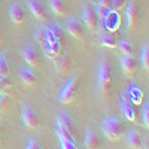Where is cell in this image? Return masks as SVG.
I'll return each instance as SVG.
<instances>
[{"label":"cell","instance_id":"cell-29","mask_svg":"<svg viewBox=\"0 0 149 149\" xmlns=\"http://www.w3.org/2000/svg\"><path fill=\"white\" fill-rule=\"evenodd\" d=\"M8 107H9L8 94H6V91H2V93H0V112H6Z\"/></svg>","mask_w":149,"mask_h":149},{"label":"cell","instance_id":"cell-28","mask_svg":"<svg viewBox=\"0 0 149 149\" xmlns=\"http://www.w3.org/2000/svg\"><path fill=\"white\" fill-rule=\"evenodd\" d=\"M118 46H119V49H121L122 55H131V54H133V46H131L130 42L122 40L121 43H118Z\"/></svg>","mask_w":149,"mask_h":149},{"label":"cell","instance_id":"cell-2","mask_svg":"<svg viewBox=\"0 0 149 149\" xmlns=\"http://www.w3.org/2000/svg\"><path fill=\"white\" fill-rule=\"evenodd\" d=\"M102 130L110 142H118L124 134V124L118 118H106L102 122Z\"/></svg>","mask_w":149,"mask_h":149},{"label":"cell","instance_id":"cell-35","mask_svg":"<svg viewBox=\"0 0 149 149\" xmlns=\"http://www.w3.org/2000/svg\"><path fill=\"white\" fill-rule=\"evenodd\" d=\"M98 5L106 6V8H109V9H110V6H112V0H98Z\"/></svg>","mask_w":149,"mask_h":149},{"label":"cell","instance_id":"cell-10","mask_svg":"<svg viewBox=\"0 0 149 149\" xmlns=\"http://www.w3.org/2000/svg\"><path fill=\"white\" fill-rule=\"evenodd\" d=\"M9 17H10V21L17 24V26H21V24L26 22V9H24L19 3H14L9 9Z\"/></svg>","mask_w":149,"mask_h":149},{"label":"cell","instance_id":"cell-18","mask_svg":"<svg viewBox=\"0 0 149 149\" xmlns=\"http://www.w3.org/2000/svg\"><path fill=\"white\" fill-rule=\"evenodd\" d=\"M127 95H128V98L131 100L133 104H140L142 100H143V93L139 90L137 85H131L127 91Z\"/></svg>","mask_w":149,"mask_h":149},{"label":"cell","instance_id":"cell-30","mask_svg":"<svg viewBox=\"0 0 149 149\" xmlns=\"http://www.w3.org/2000/svg\"><path fill=\"white\" fill-rule=\"evenodd\" d=\"M127 3H128V0H112L110 9L115 10V12H119V10H122L124 8L127 6Z\"/></svg>","mask_w":149,"mask_h":149},{"label":"cell","instance_id":"cell-32","mask_svg":"<svg viewBox=\"0 0 149 149\" xmlns=\"http://www.w3.org/2000/svg\"><path fill=\"white\" fill-rule=\"evenodd\" d=\"M142 122H143V127H145V128H148V127H149V103H148V102H146V104L143 106Z\"/></svg>","mask_w":149,"mask_h":149},{"label":"cell","instance_id":"cell-4","mask_svg":"<svg viewBox=\"0 0 149 149\" xmlns=\"http://www.w3.org/2000/svg\"><path fill=\"white\" fill-rule=\"evenodd\" d=\"M125 8H127V26H128L127 30L133 33L139 27V5L136 0H131L127 3Z\"/></svg>","mask_w":149,"mask_h":149},{"label":"cell","instance_id":"cell-13","mask_svg":"<svg viewBox=\"0 0 149 149\" xmlns=\"http://www.w3.org/2000/svg\"><path fill=\"white\" fill-rule=\"evenodd\" d=\"M43 48V52L46 54V57H49L52 61H55L61 54V42H52V43H46Z\"/></svg>","mask_w":149,"mask_h":149},{"label":"cell","instance_id":"cell-3","mask_svg":"<svg viewBox=\"0 0 149 149\" xmlns=\"http://www.w3.org/2000/svg\"><path fill=\"white\" fill-rule=\"evenodd\" d=\"M78 90H79V76H74L64 85V88L61 90V94H60L61 103L63 104L73 103L76 95H78Z\"/></svg>","mask_w":149,"mask_h":149},{"label":"cell","instance_id":"cell-8","mask_svg":"<svg viewBox=\"0 0 149 149\" xmlns=\"http://www.w3.org/2000/svg\"><path fill=\"white\" fill-rule=\"evenodd\" d=\"M121 113L131 122H134L136 119H137V115H136V110H134V104L128 98L127 93L121 94Z\"/></svg>","mask_w":149,"mask_h":149},{"label":"cell","instance_id":"cell-36","mask_svg":"<svg viewBox=\"0 0 149 149\" xmlns=\"http://www.w3.org/2000/svg\"><path fill=\"white\" fill-rule=\"evenodd\" d=\"M3 42V31H2V29H0V43Z\"/></svg>","mask_w":149,"mask_h":149},{"label":"cell","instance_id":"cell-14","mask_svg":"<svg viewBox=\"0 0 149 149\" xmlns=\"http://www.w3.org/2000/svg\"><path fill=\"white\" fill-rule=\"evenodd\" d=\"M61 125H63L73 137L78 134V128H76V124H74V121L72 119V116H69L67 113H61V115H58V119H57Z\"/></svg>","mask_w":149,"mask_h":149},{"label":"cell","instance_id":"cell-24","mask_svg":"<svg viewBox=\"0 0 149 149\" xmlns=\"http://www.w3.org/2000/svg\"><path fill=\"white\" fill-rule=\"evenodd\" d=\"M48 29L52 31V34L55 36V39H57L58 42H61V40L64 39V31H63V27H61L60 24L54 22V24H51V26H49Z\"/></svg>","mask_w":149,"mask_h":149},{"label":"cell","instance_id":"cell-34","mask_svg":"<svg viewBox=\"0 0 149 149\" xmlns=\"http://www.w3.org/2000/svg\"><path fill=\"white\" fill-rule=\"evenodd\" d=\"M29 149H37V148H40V145H39V142H37L36 139H30L29 142H27V145H26Z\"/></svg>","mask_w":149,"mask_h":149},{"label":"cell","instance_id":"cell-19","mask_svg":"<svg viewBox=\"0 0 149 149\" xmlns=\"http://www.w3.org/2000/svg\"><path fill=\"white\" fill-rule=\"evenodd\" d=\"M49 5H51V9H52V12H54L57 17L66 15L67 6H66V2H64V0H49Z\"/></svg>","mask_w":149,"mask_h":149},{"label":"cell","instance_id":"cell-17","mask_svg":"<svg viewBox=\"0 0 149 149\" xmlns=\"http://www.w3.org/2000/svg\"><path fill=\"white\" fill-rule=\"evenodd\" d=\"M19 79L24 85H27V86H31L37 82V78H36V74L29 67H22L19 69Z\"/></svg>","mask_w":149,"mask_h":149},{"label":"cell","instance_id":"cell-20","mask_svg":"<svg viewBox=\"0 0 149 149\" xmlns=\"http://www.w3.org/2000/svg\"><path fill=\"white\" fill-rule=\"evenodd\" d=\"M127 146L128 148H133V149H139L142 148V137H140V134L139 131H130L128 136H127Z\"/></svg>","mask_w":149,"mask_h":149},{"label":"cell","instance_id":"cell-7","mask_svg":"<svg viewBox=\"0 0 149 149\" xmlns=\"http://www.w3.org/2000/svg\"><path fill=\"white\" fill-rule=\"evenodd\" d=\"M22 122L26 124V127L30 128V130H36L39 127V118H37L34 109L29 104L22 106Z\"/></svg>","mask_w":149,"mask_h":149},{"label":"cell","instance_id":"cell-12","mask_svg":"<svg viewBox=\"0 0 149 149\" xmlns=\"http://www.w3.org/2000/svg\"><path fill=\"white\" fill-rule=\"evenodd\" d=\"M22 57H24V61L27 63V66H30V67L39 66V55H37V52L34 51L33 46H24Z\"/></svg>","mask_w":149,"mask_h":149},{"label":"cell","instance_id":"cell-27","mask_svg":"<svg viewBox=\"0 0 149 149\" xmlns=\"http://www.w3.org/2000/svg\"><path fill=\"white\" fill-rule=\"evenodd\" d=\"M142 66L146 72L149 70V46H148V43L142 49Z\"/></svg>","mask_w":149,"mask_h":149},{"label":"cell","instance_id":"cell-22","mask_svg":"<svg viewBox=\"0 0 149 149\" xmlns=\"http://www.w3.org/2000/svg\"><path fill=\"white\" fill-rule=\"evenodd\" d=\"M55 67H57V70L60 72V73H66L67 70H69V58H67V55H63L61 54L55 61Z\"/></svg>","mask_w":149,"mask_h":149},{"label":"cell","instance_id":"cell-23","mask_svg":"<svg viewBox=\"0 0 149 149\" xmlns=\"http://www.w3.org/2000/svg\"><path fill=\"white\" fill-rule=\"evenodd\" d=\"M102 45L106 48H116L118 46V40L116 37L112 34V33H106L102 36Z\"/></svg>","mask_w":149,"mask_h":149},{"label":"cell","instance_id":"cell-6","mask_svg":"<svg viewBox=\"0 0 149 149\" xmlns=\"http://www.w3.org/2000/svg\"><path fill=\"white\" fill-rule=\"evenodd\" d=\"M57 134H58V139L61 143V148L63 149H76V142H74V137L61 125V124L57 121Z\"/></svg>","mask_w":149,"mask_h":149},{"label":"cell","instance_id":"cell-11","mask_svg":"<svg viewBox=\"0 0 149 149\" xmlns=\"http://www.w3.org/2000/svg\"><path fill=\"white\" fill-rule=\"evenodd\" d=\"M121 67L125 73V76H134L136 72H137V61H136L134 55H124L121 60Z\"/></svg>","mask_w":149,"mask_h":149},{"label":"cell","instance_id":"cell-33","mask_svg":"<svg viewBox=\"0 0 149 149\" xmlns=\"http://www.w3.org/2000/svg\"><path fill=\"white\" fill-rule=\"evenodd\" d=\"M12 86V82L9 81L8 76H0V90L2 91H8Z\"/></svg>","mask_w":149,"mask_h":149},{"label":"cell","instance_id":"cell-15","mask_svg":"<svg viewBox=\"0 0 149 149\" xmlns=\"http://www.w3.org/2000/svg\"><path fill=\"white\" fill-rule=\"evenodd\" d=\"M29 6H30V10L36 19L43 21L46 18V12H45L43 5L40 3V0H29Z\"/></svg>","mask_w":149,"mask_h":149},{"label":"cell","instance_id":"cell-9","mask_svg":"<svg viewBox=\"0 0 149 149\" xmlns=\"http://www.w3.org/2000/svg\"><path fill=\"white\" fill-rule=\"evenodd\" d=\"M66 29L70 33V36H73L74 39H79V40L84 39L85 29H84V24L78 18H69L66 22Z\"/></svg>","mask_w":149,"mask_h":149},{"label":"cell","instance_id":"cell-5","mask_svg":"<svg viewBox=\"0 0 149 149\" xmlns=\"http://www.w3.org/2000/svg\"><path fill=\"white\" fill-rule=\"evenodd\" d=\"M82 19H84V24L86 26L91 33H95L97 31V27H98V17L95 14V10L93 6H86L82 10Z\"/></svg>","mask_w":149,"mask_h":149},{"label":"cell","instance_id":"cell-16","mask_svg":"<svg viewBox=\"0 0 149 149\" xmlns=\"http://www.w3.org/2000/svg\"><path fill=\"white\" fill-rule=\"evenodd\" d=\"M104 24H106V27L109 31H115L119 29V24H121V19H119V15L116 14L115 10H109V14L104 17Z\"/></svg>","mask_w":149,"mask_h":149},{"label":"cell","instance_id":"cell-21","mask_svg":"<svg viewBox=\"0 0 149 149\" xmlns=\"http://www.w3.org/2000/svg\"><path fill=\"white\" fill-rule=\"evenodd\" d=\"M84 143H85V146L88 149H95V148H98V145H100V139H98V136L93 130H88V131H86Z\"/></svg>","mask_w":149,"mask_h":149},{"label":"cell","instance_id":"cell-1","mask_svg":"<svg viewBox=\"0 0 149 149\" xmlns=\"http://www.w3.org/2000/svg\"><path fill=\"white\" fill-rule=\"evenodd\" d=\"M97 82H98V91L103 98H107L112 90V64L106 58H103L100 61L98 66V76H97Z\"/></svg>","mask_w":149,"mask_h":149},{"label":"cell","instance_id":"cell-31","mask_svg":"<svg viewBox=\"0 0 149 149\" xmlns=\"http://www.w3.org/2000/svg\"><path fill=\"white\" fill-rule=\"evenodd\" d=\"M95 10V14H97V17H98V19H104V17L109 14V8H106V6H102V5H97V8L94 9Z\"/></svg>","mask_w":149,"mask_h":149},{"label":"cell","instance_id":"cell-25","mask_svg":"<svg viewBox=\"0 0 149 149\" xmlns=\"http://www.w3.org/2000/svg\"><path fill=\"white\" fill-rule=\"evenodd\" d=\"M34 40L39 43L40 46H45L48 42H46V29H39L34 34Z\"/></svg>","mask_w":149,"mask_h":149},{"label":"cell","instance_id":"cell-26","mask_svg":"<svg viewBox=\"0 0 149 149\" xmlns=\"http://www.w3.org/2000/svg\"><path fill=\"white\" fill-rule=\"evenodd\" d=\"M9 64L5 55H0V76H9Z\"/></svg>","mask_w":149,"mask_h":149}]
</instances>
